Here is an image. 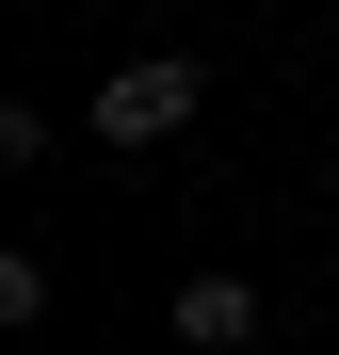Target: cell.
I'll list each match as a JSON object with an SVG mask.
<instances>
[{
  "label": "cell",
  "mask_w": 339,
  "mask_h": 355,
  "mask_svg": "<svg viewBox=\"0 0 339 355\" xmlns=\"http://www.w3.org/2000/svg\"><path fill=\"white\" fill-rule=\"evenodd\" d=\"M194 113H210V65H194V49H130V65H97V113H81V130L113 162H146V146H178Z\"/></svg>",
  "instance_id": "1"
},
{
  "label": "cell",
  "mask_w": 339,
  "mask_h": 355,
  "mask_svg": "<svg viewBox=\"0 0 339 355\" xmlns=\"http://www.w3.org/2000/svg\"><path fill=\"white\" fill-rule=\"evenodd\" d=\"M0 323H17V339L49 323V259H33V243H0Z\"/></svg>",
  "instance_id": "3"
},
{
  "label": "cell",
  "mask_w": 339,
  "mask_h": 355,
  "mask_svg": "<svg viewBox=\"0 0 339 355\" xmlns=\"http://www.w3.org/2000/svg\"><path fill=\"white\" fill-rule=\"evenodd\" d=\"M162 339L178 355H259V275H178L162 291Z\"/></svg>",
  "instance_id": "2"
}]
</instances>
